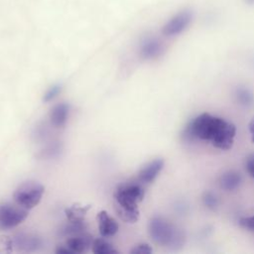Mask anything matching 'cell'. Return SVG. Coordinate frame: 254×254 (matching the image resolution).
<instances>
[{"label": "cell", "instance_id": "cell-19", "mask_svg": "<svg viewBox=\"0 0 254 254\" xmlns=\"http://www.w3.org/2000/svg\"><path fill=\"white\" fill-rule=\"evenodd\" d=\"M202 201H203L204 205L209 209H215L218 205L217 197L215 196V194H213L210 191H206V192L203 193Z\"/></svg>", "mask_w": 254, "mask_h": 254}, {"label": "cell", "instance_id": "cell-22", "mask_svg": "<svg viewBox=\"0 0 254 254\" xmlns=\"http://www.w3.org/2000/svg\"><path fill=\"white\" fill-rule=\"evenodd\" d=\"M61 89H62V87H61V85H59V84H56V85L51 86V87L47 90V92L45 93V95H44V101L49 102V101L53 100V99L61 92Z\"/></svg>", "mask_w": 254, "mask_h": 254}, {"label": "cell", "instance_id": "cell-20", "mask_svg": "<svg viewBox=\"0 0 254 254\" xmlns=\"http://www.w3.org/2000/svg\"><path fill=\"white\" fill-rule=\"evenodd\" d=\"M14 241L8 236H0V253H10L13 250Z\"/></svg>", "mask_w": 254, "mask_h": 254}, {"label": "cell", "instance_id": "cell-24", "mask_svg": "<svg viewBox=\"0 0 254 254\" xmlns=\"http://www.w3.org/2000/svg\"><path fill=\"white\" fill-rule=\"evenodd\" d=\"M246 169L248 174L254 178V153L251 154L246 160Z\"/></svg>", "mask_w": 254, "mask_h": 254}, {"label": "cell", "instance_id": "cell-18", "mask_svg": "<svg viewBox=\"0 0 254 254\" xmlns=\"http://www.w3.org/2000/svg\"><path fill=\"white\" fill-rule=\"evenodd\" d=\"M236 96H237V99L240 102V104L245 105V106L251 105L253 103V100H254L253 93L249 89H247V88H239V89H237Z\"/></svg>", "mask_w": 254, "mask_h": 254}, {"label": "cell", "instance_id": "cell-16", "mask_svg": "<svg viewBox=\"0 0 254 254\" xmlns=\"http://www.w3.org/2000/svg\"><path fill=\"white\" fill-rule=\"evenodd\" d=\"M86 230V224L85 221H80V222H72L68 221L66 224H64L61 229H60V234L62 236H73L76 234H80L85 232Z\"/></svg>", "mask_w": 254, "mask_h": 254}, {"label": "cell", "instance_id": "cell-26", "mask_svg": "<svg viewBox=\"0 0 254 254\" xmlns=\"http://www.w3.org/2000/svg\"><path fill=\"white\" fill-rule=\"evenodd\" d=\"M248 129H249V132H250V135H251V141L254 143V117L249 122Z\"/></svg>", "mask_w": 254, "mask_h": 254}, {"label": "cell", "instance_id": "cell-15", "mask_svg": "<svg viewBox=\"0 0 254 254\" xmlns=\"http://www.w3.org/2000/svg\"><path fill=\"white\" fill-rule=\"evenodd\" d=\"M114 208L119 218L127 223H134L139 219L140 212L138 206H124L115 203Z\"/></svg>", "mask_w": 254, "mask_h": 254}, {"label": "cell", "instance_id": "cell-8", "mask_svg": "<svg viewBox=\"0 0 254 254\" xmlns=\"http://www.w3.org/2000/svg\"><path fill=\"white\" fill-rule=\"evenodd\" d=\"M92 242V236L86 232H83L80 234L67 237V239L64 241V244L70 249V251L73 254L86 252L88 249L91 248Z\"/></svg>", "mask_w": 254, "mask_h": 254}, {"label": "cell", "instance_id": "cell-25", "mask_svg": "<svg viewBox=\"0 0 254 254\" xmlns=\"http://www.w3.org/2000/svg\"><path fill=\"white\" fill-rule=\"evenodd\" d=\"M56 252H57V253H60V254H72V252L70 251V249H69L64 243L59 245L58 248L56 249Z\"/></svg>", "mask_w": 254, "mask_h": 254}, {"label": "cell", "instance_id": "cell-3", "mask_svg": "<svg viewBox=\"0 0 254 254\" xmlns=\"http://www.w3.org/2000/svg\"><path fill=\"white\" fill-rule=\"evenodd\" d=\"M45 192V187L35 181H28L21 184L14 191V201L20 206L31 209L35 207L42 199Z\"/></svg>", "mask_w": 254, "mask_h": 254}, {"label": "cell", "instance_id": "cell-1", "mask_svg": "<svg viewBox=\"0 0 254 254\" xmlns=\"http://www.w3.org/2000/svg\"><path fill=\"white\" fill-rule=\"evenodd\" d=\"M235 135L234 124L206 112L193 118L184 131V137L207 141L219 150H229L234 143Z\"/></svg>", "mask_w": 254, "mask_h": 254}, {"label": "cell", "instance_id": "cell-14", "mask_svg": "<svg viewBox=\"0 0 254 254\" xmlns=\"http://www.w3.org/2000/svg\"><path fill=\"white\" fill-rule=\"evenodd\" d=\"M89 204H81V203H73L64 209V214L67 221L72 222H80L84 221L85 216L90 209Z\"/></svg>", "mask_w": 254, "mask_h": 254}, {"label": "cell", "instance_id": "cell-6", "mask_svg": "<svg viewBox=\"0 0 254 254\" xmlns=\"http://www.w3.org/2000/svg\"><path fill=\"white\" fill-rule=\"evenodd\" d=\"M192 19V14L190 11H182L170 19L162 29L163 35L167 37H173L184 32Z\"/></svg>", "mask_w": 254, "mask_h": 254}, {"label": "cell", "instance_id": "cell-11", "mask_svg": "<svg viewBox=\"0 0 254 254\" xmlns=\"http://www.w3.org/2000/svg\"><path fill=\"white\" fill-rule=\"evenodd\" d=\"M69 115V105L66 103H59L55 105L50 112V120L53 126L57 128L64 127L67 122Z\"/></svg>", "mask_w": 254, "mask_h": 254}, {"label": "cell", "instance_id": "cell-7", "mask_svg": "<svg viewBox=\"0 0 254 254\" xmlns=\"http://www.w3.org/2000/svg\"><path fill=\"white\" fill-rule=\"evenodd\" d=\"M165 165L163 159L158 158L155 159L148 164H146L138 173V181L142 184H150L152 183L161 173Z\"/></svg>", "mask_w": 254, "mask_h": 254}, {"label": "cell", "instance_id": "cell-21", "mask_svg": "<svg viewBox=\"0 0 254 254\" xmlns=\"http://www.w3.org/2000/svg\"><path fill=\"white\" fill-rule=\"evenodd\" d=\"M152 252H153L152 247L147 243L137 244L130 250V253L132 254H150Z\"/></svg>", "mask_w": 254, "mask_h": 254}, {"label": "cell", "instance_id": "cell-2", "mask_svg": "<svg viewBox=\"0 0 254 254\" xmlns=\"http://www.w3.org/2000/svg\"><path fill=\"white\" fill-rule=\"evenodd\" d=\"M148 229L153 241L160 246L176 248L183 245V232L164 217L154 216L151 218Z\"/></svg>", "mask_w": 254, "mask_h": 254}, {"label": "cell", "instance_id": "cell-17", "mask_svg": "<svg viewBox=\"0 0 254 254\" xmlns=\"http://www.w3.org/2000/svg\"><path fill=\"white\" fill-rule=\"evenodd\" d=\"M91 249L94 254H115L118 252L116 248L104 238L93 239Z\"/></svg>", "mask_w": 254, "mask_h": 254}, {"label": "cell", "instance_id": "cell-5", "mask_svg": "<svg viewBox=\"0 0 254 254\" xmlns=\"http://www.w3.org/2000/svg\"><path fill=\"white\" fill-rule=\"evenodd\" d=\"M29 215V209H26L15 202L0 203V229L9 230L21 224Z\"/></svg>", "mask_w": 254, "mask_h": 254}, {"label": "cell", "instance_id": "cell-23", "mask_svg": "<svg viewBox=\"0 0 254 254\" xmlns=\"http://www.w3.org/2000/svg\"><path fill=\"white\" fill-rule=\"evenodd\" d=\"M239 224L248 230L254 231V215L251 216H245V217H241L239 219Z\"/></svg>", "mask_w": 254, "mask_h": 254}, {"label": "cell", "instance_id": "cell-9", "mask_svg": "<svg viewBox=\"0 0 254 254\" xmlns=\"http://www.w3.org/2000/svg\"><path fill=\"white\" fill-rule=\"evenodd\" d=\"M98 230L103 237H111L118 231L119 225L117 221L105 210H101L97 213Z\"/></svg>", "mask_w": 254, "mask_h": 254}, {"label": "cell", "instance_id": "cell-13", "mask_svg": "<svg viewBox=\"0 0 254 254\" xmlns=\"http://www.w3.org/2000/svg\"><path fill=\"white\" fill-rule=\"evenodd\" d=\"M242 183V176L236 171H227L221 175L219 179V186L227 191L234 190L239 188Z\"/></svg>", "mask_w": 254, "mask_h": 254}, {"label": "cell", "instance_id": "cell-10", "mask_svg": "<svg viewBox=\"0 0 254 254\" xmlns=\"http://www.w3.org/2000/svg\"><path fill=\"white\" fill-rule=\"evenodd\" d=\"M164 47L161 41L156 38L145 39L140 46V55L143 59L152 60L159 57L163 53Z\"/></svg>", "mask_w": 254, "mask_h": 254}, {"label": "cell", "instance_id": "cell-12", "mask_svg": "<svg viewBox=\"0 0 254 254\" xmlns=\"http://www.w3.org/2000/svg\"><path fill=\"white\" fill-rule=\"evenodd\" d=\"M13 241L15 246L25 251L37 250L42 245V241L40 238L29 233H21L18 236H16L15 239H13Z\"/></svg>", "mask_w": 254, "mask_h": 254}, {"label": "cell", "instance_id": "cell-4", "mask_svg": "<svg viewBox=\"0 0 254 254\" xmlns=\"http://www.w3.org/2000/svg\"><path fill=\"white\" fill-rule=\"evenodd\" d=\"M145 195L142 183L131 181L122 183L114 191V200L116 204L124 206H138Z\"/></svg>", "mask_w": 254, "mask_h": 254}]
</instances>
